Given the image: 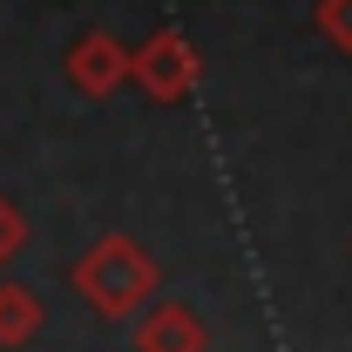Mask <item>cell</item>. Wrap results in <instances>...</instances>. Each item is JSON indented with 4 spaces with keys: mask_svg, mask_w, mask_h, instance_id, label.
Segmentation results:
<instances>
[{
    "mask_svg": "<svg viewBox=\"0 0 352 352\" xmlns=\"http://www.w3.org/2000/svg\"><path fill=\"white\" fill-rule=\"evenodd\" d=\"M318 34L352 54V0H318Z\"/></svg>",
    "mask_w": 352,
    "mask_h": 352,
    "instance_id": "6",
    "label": "cell"
},
{
    "mask_svg": "<svg viewBox=\"0 0 352 352\" xmlns=\"http://www.w3.org/2000/svg\"><path fill=\"white\" fill-rule=\"evenodd\" d=\"M197 75H204V61H197L190 34H176V28H156L149 41L135 47V82L149 88L156 102H183L197 88Z\"/></svg>",
    "mask_w": 352,
    "mask_h": 352,
    "instance_id": "2",
    "label": "cell"
},
{
    "mask_svg": "<svg viewBox=\"0 0 352 352\" xmlns=\"http://www.w3.org/2000/svg\"><path fill=\"white\" fill-rule=\"evenodd\" d=\"M21 244H28V217H21V210H14V204H7V197H0V264L14 258V251H21Z\"/></svg>",
    "mask_w": 352,
    "mask_h": 352,
    "instance_id": "7",
    "label": "cell"
},
{
    "mask_svg": "<svg viewBox=\"0 0 352 352\" xmlns=\"http://www.w3.org/2000/svg\"><path fill=\"white\" fill-rule=\"evenodd\" d=\"M68 75L82 95H116L122 82H135V54L116 34H102V28H88L82 41L68 47Z\"/></svg>",
    "mask_w": 352,
    "mask_h": 352,
    "instance_id": "3",
    "label": "cell"
},
{
    "mask_svg": "<svg viewBox=\"0 0 352 352\" xmlns=\"http://www.w3.org/2000/svg\"><path fill=\"white\" fill-rule=\"evenodd\" d=\"M135 352H210V332L190 305L163 298V305H149L135 318Z\"/></svg>",
    "mask_w": 352,
    "mask_h": 352,
    "instance_id": "4",
    "label": "cell"
},
{
    "mask_svg": "<svg viewBox=\"0 0 352 352\" xmlns=\"http://www.w3.org/2000/svg\"><path fill=\"white\" fill-rule=\"evenodd\" d=\"M75 292H82L88 305L102 311V318H135V311L149 305V292H156V264L149 251L122 237V230H109V237H95L82 258H75Z\"/></svg>",
    "mask_w": 352,
    "mask_h": 352,
    "instance_id": "1",
    "label": "cell"
},
{
    "mask_svg": "<svg viewBox=\"0 0 352 352\" xmlns=\"http://www.w3.org/2000/svg\"><path fill=\"white\" fill-rule=\"evenodd\" d=\"M41 332V298L28 285H0V346H28Z\"/></svg>",
    "mask_w": 352,
    "mask_h": 352,
    "instance_id": "5",
    "label": "cell"
}]
</instances>
